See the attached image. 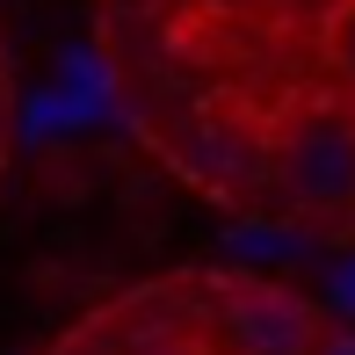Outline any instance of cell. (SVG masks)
Returning a JSON list of instances; mask_svg holds the SVG:
<instances>
[{"label": "cell", "mask_w": 355, "mask_h": 355, "mask_svg": "<svg viewBox=\"0 0 355 355\" xmlns=\"http://www.w3.org/2000/svg\"><path fill=\"white\" fill-rule=\"evenodd\" d=\"M276 189L297 211H341L355 203V116L319 109L276 145Z\"/></svg>", "instance_id": "6da1fadb"}, {"label": "cell", "mask_w": 355, "mask_h": 355, "mask_svg": "<svg viewBox=\"0 0 355 355\" xmlns=\"http://www.w3.org/2000/svg\"><path fill=\"white\" fill-rule=\"evenodd\" d=\"M218 327L239 355H312L319 341V312L297 290H276V283H239L218 304Z\"/></svg>", "instance_id": "7a4b0ae2"}, {"label": "cell", "mask_w": 355, "mask_h": 355, "mask_svg": "<svg viewBox=\"0 0 355 355\" xmlns=\"http://www.w3.org/2000/svg\"><path fill=\"white\" fill-rule=\"evenodd\" d=\"M189 167L211 174V182H239V174H247V145L232 131H196L189 138Z\"/></svg>", "instance_id": "3957f363"}, {"label": "cell", "mask_w": 355, "mask_h": 355, "mask_svg": "<svg viewBox=\"0 0 355 355\" xmlns=\"http://www.w3.org/2000/svg\"><path fill=\"white\" fill-rule=\"evenodd\" d=\"M225 247L239 254V261H290V254L304 247L297 232H283V225H239L232 239H225Z\"/></svg>", "instance_id": "277c9868"}, {"label": "cell", "mask_w": 355, "mask_h": 355, "mask_svg": "<svg viewBox=\"0 0 355 355\" xmlns=\"http://www.w3.org/2000/svg\"><path fill=\"white\" fill-rule=\"evenodd\" d=\"M58 131H73V123H66V102H58V87H51V94H37V102L22 109V138H58Z\"/></svg>", "instance_id": "5b68a950"}, {"label": "cell", "mask_w": 355, "mask_h": 355, "mask_svg": "<svg viewBox=\"0 0 355 355\" xmlns=\"http://www.w3.org/2000/svg\"><path fill=\"white\" fill-rule=\"evenodd\" d=\"M327 44H334V66H348L355 73V0L341 15H334V29H327Z\"/></svg>", "instance_id": "8992f818"}, {"label": "cell", "mask_w": 355, "mask_h": 355, "mask_svg": "<svg viewBox=\"0 0 355 355\" xmlns=\"http://www.w3.org/2000/svg\"><path fill=\"white\" fill-rule=\"evenodd\" d=\"M327 304L341 319H355V261H334V276H327Z\"/></svg>", "instance_id": "52a82bcc"}, {"label": "cell", "mask_w": 355, "mask_h": 355, "mask_svg": "<svg viewBox=\"0 0 355 355\" xmlns=\"http://www.w3.org/2000/svg\"><path fill=\"white\" fill-rule=\"evenodd\" d=\"M312 355H355V327H334V334H319Z\"/></svg>", "instance_id": "ba28073f"}, {"label": "cell", "mask_w": 355, "mask_h": 355, "mask_svg": "<svg viewBox=\"0 0 355 355\" xmlns=\"http://www.w3.org/2000/svg\"><path fill=\"white\" fill-rule=\"evenodd\" d=\"M0 145H8V109H0Z\"/></svg>", "instance_id": "9c48e42d"}]
</instances>
